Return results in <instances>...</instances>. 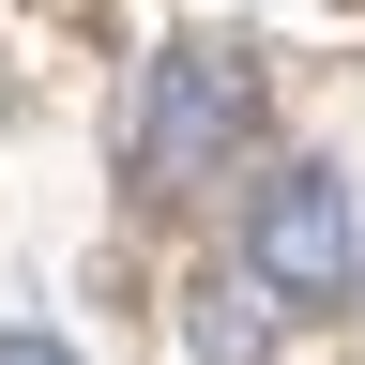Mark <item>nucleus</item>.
I'll return each instance as SVG.
<instances>
[{
  "instance_id": "4",
  "label": "nucleus",
  "mask_w": 365,
  "mask_h": 365,
  "mask_svg": "<svg viewBox=\"0 0 365 365\" xmlns=\"http://www.w3.org/2000/svg\"><path fill=\"white\" fill-rule=\"evenodd\" d=\"M0 365H76V350L61 335H0Z\"/></svg>"
},
{
  "instance_id": "3",
  "label": "nucleus",
  "mask_w": 365,
  "mask_h": 365,
  "mask_svg": "<svg viewBox=\"0 0 365 365\" xmlns=\"http://www.w3.org/2000/svg\"><path fill=\"white\" fill-rule=\"evenodd\" d=\"M259 335H274V289H259V274H228V289L198 304V350H213V365H259Z\"/></svg>"
},
{
  "instance_id": "1",
  "label": "nucleus",
  "mask_w": 365,
  "mask_h": 365,
  "mask_svg": "<svg viewBox=\"0 0 365 365\" xmlns=\"http://www.w3.org/2000/svg\"><path fill=\"white\" fill-rule=\"evenodd\" d=\"M244 122H259V61H244V46H168V61H153V107H137V182L228 168Z\"/></svg>"
},
{
  "instance_id": "2",
  "label": "nucleus",
  "mask_w": 365,
  "mask_h": 365,
  "mask_svg": "<svg viewBox=\"0 0 365 365\" xmlns=\"http://www.w3.org/2000/svg\"><path fill=\"white\" fill-rule=\"evenodd\" d=\"M244 274H259L274 304H335L350 274H365L350 182H335V168H274V182H259V213H244Z\"/></svg>"
}]
</instances>
